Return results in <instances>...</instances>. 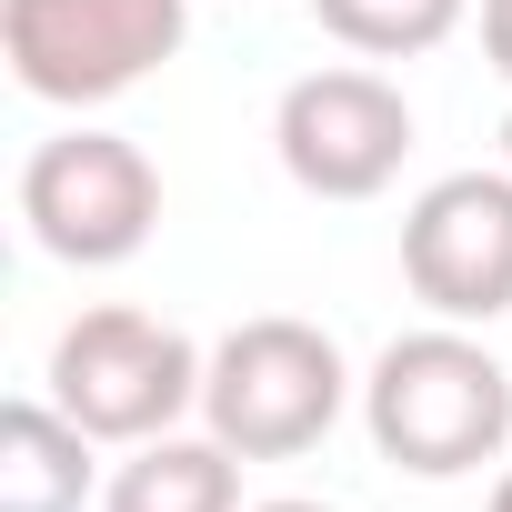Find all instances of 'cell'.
I'll list each match as a JSON object with an SVG mask.
<instances>
[{"label":"cell","mask_w":512,"mask_h":512,"mask_svg":"<svg viewBox=\"0 0 512 512\" xmlns=\"http://www.w3.org/2000/svg\"><path fill=\"white\" fill-rule=\"evenodd\" d=\"M362 432L392 472L462 482V472L502 462V442H512V372L472 342V322L402 332L362 372Z\"/></svg>","instance_id":"obj_1"},{"label":"cell","mask_w":512,"mask_h":512,"mask_svg":"<svg viewBox=\"0 0 512 512\" xmlns=\"http://www.w3.org/2000/svg\"><path fill=\"white\" fill-rule=\"evenodd\" d=\"M352 362L322 322H292V312H262V322H231L211 342V372H201V422L241 452V462H292L312 452L342 402H352Z\"/></svg>","instance_id":"obj_2"},{"label":"cell","mask_w":512,"mask_h":512,"mask_svg":"<svg viewBox=\"0 0 512 512\" xmlns=\"http://www.w3.org/2000/svg\"><path fill=\"white\" fill-rule=\"evenodd\" d=\"M201 372L211 352H191L181 322L131 312V302H101L51 342V402L91 442H121V452L181 432V412H201Z\"/></svg>","instance_id":"obj_3"},{"label":"cell","mask_w":512,"mask_h":512,"mask_svg":"<svg viewBox=\"0 0 512 512\" xmlns=\"http://www.w3.org/2000/svg\"><path fill=\"white\" fill-rule=\"evenodd\" d=\"M191 41V0H0V61L51 111L141 91Z\"/></svg>","instance_id":"obj_4"},{"label":"cell","mask_w":512,"mask_h":512,"mask_svg":"<svg viewBox=\"0 0 512 512\" xmlns=\"http://www.w3.org/2000/svg\"><path fill=\"white\" fill-rule=\"evenodd\" d=\"M21 221L51 262L71 272H121L131 251L161 231V171L141 141L121 131H51L31 161H21Z\"/></svg>","instance_id":"obj_5"},{"label":"cell","mask_w":512,"mask_h":512,"mask_svg":"<svg viewBox=\"0 0 512 512\" xmlns=\"http://www.w3.org/2000/svg\"><path fill=\"white\" fill-rule=\"evenodd\" d=\"M272 151L292 171V191L312 201H372L402 181L412 161V101L382 81V71H302L272 111Z\"/></svg>","instance_id":"obj_6"},{"label":"cell","mask_w":512,"mask_h":512,"mask_svg":"<svg viewBox=\"0 0 512 512\" xmlns=\"http://www.w3.org/2000/svg\"><path fill=\"white\" fill-rule=\"evenodd\" d=\"M402 282L432 322H502L512 312V161L442 171L402 211Z\"/></svg>","instance_id":"obj_7"},{"label":"cell","mask_w":512,"mask_h":512,"mask_svg":"<svg viewBox=\"0 0 512 512\" xmlns=\"http://www.w3.org/2000/svg\"><path fill=\"white\" fill-rule=\"evenodd\" d=\"M81 502H91V432L51 392H21L0 412V512H81Z\"/></svg>","instance_id":"obj_8"},{"label":"cell","mask_w":512,"mask_h":512,"mask_svg":"<svg viewBox=\"0 0 512 512\" xmlns=\"http://www.w3.org/2000/svg\"><path fill=\"white\" fill-rule=\"evenodd\" d=\"M101 512H241V452L221 432L131 442V462L101 482Z\"/></svg>","instance_id":"obj_9"},{"label":"cell","mask_w":512,"mask_h":512,"mask_svg":"<svg viewBox=\"0 0 512 512\" xmlns=\"http://www.w3.org/2000/svg\"><path fill=\"white\" fill-rule=\"evenodd\" d=\"M462 11L472 0H312V21L362 61H422L462 31Z\"/></svg>","instance_id":"obj_10"},{"label":"cell","mask_w":512,"mask_h":512,"mask_svg":"<svg viewBox=\"0 0 512 512\" xmlns=\"http://www.w3.org/2000/svg\"><path fill=\"white\" fill-rule=\"evenodd\" d=\"M482 61L512 81V0H482Z\"/></svg>","instance_id":"obj_11"},{"label":"cell","mask_w":512,"mask_h":512,"mask_svg":"<svg viewBox=\"0 0 512 512\" xmlns=\"http://www.w3.org/2000/svg\"><path fill=\"white\" fill-rule=\"evenodd\" d=\"M251 512H332V502H302V492H282V502H251Z\"/></svg>","instance_id":"obj_12"},{"label":"cell","mask_w":512,"mask_h":512,"mask_svg":"<svg viewBox=\"0 0 512 512\" xmlns=\"http://www.w3.org/2000/svg\"><path fill=\"white\" fill-rule=\"evenodd\" d=\"M492 512H512V472H502V482H492Z\"/></svg>","instance_id":"obj_13"},{"label":"cell","mask_w":512,"mask_h":512,"mask_svg":"<svg viewBox=\"0 0 512 512\" xmlns=\"http://www.w3.org/2000/svg\"><path fill=\"white\" fill-rule=\"evenodd\" d=\"M502 161H512V121H502Z\"/></svg>","instance_id":"obj_14"}]
</instances>
